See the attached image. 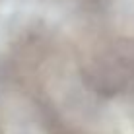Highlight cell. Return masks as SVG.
I'll list each match as a JSON object with an SVG mask.
<instances>
[{
  "label": "cell",
  "instance_id": "2",
  "mask_svg": "<svg viewBox=\"0 0 134 134\" xmlns=\"http://www.w3.org/2000/svg\"><path fill=\"white\" fill-rule=\"evenodd\" d=\"M119 124L124 134H134V107H124L119 111Z\"/></svg>",
  "mask_w": 134,
  "mask_h": 134
},
{
  "label": "cell",
  "instance_id": "1",
  "mask_svg": "<svg viewBox=\"0 0 134 134\" xmlns=\"http://www.w3.org/2000/svg\"><path fill=\"white\" fill-rule=\"evenodd\" d=\"M119 20L124 29H134V0H117Z\"/></svg>",
  "mask_w": 134,
  "mask_h": 134
}]
</instances>
